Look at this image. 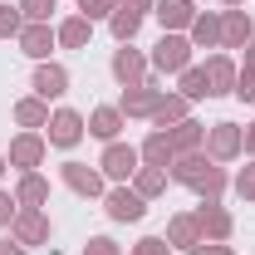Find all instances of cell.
Instances as JSON below:
<instances>
[{
	"instance_id": "cell-1",
	"label": "cell",
	"mask_w": 255,
	"mask_h": 255,
	"mask_svg": "<svg viewBox=\"0 0 255 255\" xmlns=\"http://www.w3.org/2000/svg\"><path fill=\"white\" fill-rule=\"evenodd\" d=\"M167 177H172V182H182V187H191L196 196H201V201H221V191L231 187L226 167L206 157V147H201V152H187V157H177Z\"/></svg>"
},
{
	"instance_id": "cell-2",
	"label": "cell",
	"mask_w": 255,
	"mask_h": 255,
	"mask_svg": "<svg viewBox=\"0 0 255 255\" xmlns=\"http://www.w3.org/2000/svg\"><path fill=\"white\" fill-rule=\"evenodd\" d=\"M241 152H246V128L241 123H211L206 128V157L211 162H236L241 157Z\"/></svg>"
},
{
	"instance_id": "cell-3",
	"label": "cell",
	"mask_w": 255,
	"mask_h": 255,
	"mask_svg": "<svg viewBox=\"0 0 255 255\" xmlns=\"http://www.w3.org/2000/svg\"><path fill=\"white\" fill-rule=\"evenodd\" d=\"M152 69L157 74H182V69H191V39L187 34H167L162 30V39L152 44Z\"/></svg>"
},
{
	"instance_id": "cell-4",
	"label": "cell",
	"mask_w": 255,
	"mask_h": 255,
	"mask_svg": "<svg viewBox=\"0 0 255 255\" xmlns=\"http://www.w3.org/2000/svg\"><path fill=\"white\" fill-rule=\"evenodd\" d=\"M103 211H108V221L132 226V221H142V216H147V201L123 182V187H108V191H103Z\"/></svg>"
},
{
	"instance_id": "cell-5",
	"label": "cell",
	"mask_w": 255,
	"mask_h": 255,
	"mask_svg": "<svg viewBox=\"0 0 255 255\" xmlns=\"http://www.w3.org/2000/svg\"><path fill=\"white\" fill-rule=\"evenodd\" d=\"M142 167V152L137 147H128V142H103V157H98V172L108 177V182H118L123 187L128 177Z\"/></svg>"
},
{
	"instance_id": "cell-6",
	"label": "cell",
	"mask_w": 255,
	"mask_h": 255,
	"mask_svg": "<svg viewBox=\"0 0 255 255\" xmlns=\"http://www.w3.org/2000/svg\"><path fill=\"white\" fill-rule=\"evenodd\" d=\"M108 69H113V79L123 84V89H137V84H147V54L142 49H132V44H118L113 49V59H108Z\"/></svg>"
},
{
	"instance_id": "cell-7",
	"label": "cell",
	"mask_w": 255,
	"mask_h": 255,
	"mask_svg": "<svg viewBox=\"0 0 255 255\" xmlns=\"http://www.w3.org/2000/svg\"><path fill=\"white\" fill-rule=\"evenodd\" d=\"M84 113H74V108H59V113H49V128H44V137H49V147H79L84 142Z\"/></svg>"
},
{
	"instance_id": "cell-8",
	"label": "cell",
	"mask_w": 255,
	"mask_h": 255,
	"mask_svg": "<svg viewBox=\"0 0 255 255\" xmlns=\"http://www.w3.org/2000/svg\"><path fill=\"white\" fill-rule=\"evenodd\" d=\"M10 236L30 251V246H49V216L39 211V206H20L15 211V221H10Z\"/></svg>"
},
{
	"instance_id": "cell-9",
	"label": "cell",
	"mask_w": 255,
	"mask_h": 255,
	"mask_svg": "<svg viewBox=\"0 0 255 255\" xmlns=\"http://www.w3.org/2000/svg\"><path fill=\"white\" fill-rule=\"evenodd\" d=\"M44 152H49V137L44 132H15L10 137V167H20V172H34L39 162H44Z\"/></svg>"
},
{
	"instance_id": "cell-10",
	"label": "cell",
	"mask_w": 255,
	"mask_h": 255,
	"mask_svg": "<svg viewBox=\"0 0 255 255\" xmlns=\"http://www.w3.org/2000/svg\"><path fill=\"white\" fill-rule=\"evenodd\" d=\"M59 182L69 191H79V196H103V191H108V177H103L98 167H89V162H64Z\"/></svg>"
},
{
	"instance_id": "cell-11",
	"label": "cell",
	"mask_w": 255,
	"mask_h": 255,
	"mask_svg": "<svg viewBox=\"0 0 255 255\" xmlns=\"http://www.w3.org/2000/svg\"><path fill=\"white\" fill-rule=\"evenodd\" d=\"M162 94H167V89H157V79L147 74V84H137V89H123V103H118V113H123V118H152Z\"/></svg>"
},
{
	"instance_id": "cell-12",
	"label": "cell",
	"mask_w": 255,
	"mask_h": 255,
	"mask_svg": "<svg viewBox=\"0 0 255 255\" xmlns=\"http://www.w3.org/2000/svg\"><path fill=\"white\" fill-rule=\"evenodd\" d=\"M191 216L201 226V241H231V231H236V221H231V211H226L221 201H201Z\"/></svg>"
},
{
	"instance_id": "cell-13",
	"label": "cell",
	"mask_w": 255,
	"mask_h": 255,
	"mask_svg": "<svg viewBox=\"0 0 255 255\" xmlns=\"http://www.w3.org/2000/svg\"><path fill=\"white\" fill-rule=\"evenodd\" d=\"M255 34V20L241 10V5H231V10H221V49H246Z\"/></svg>"
},
{
	"instance_id": "cell-14",
	"label": "cell",
	"mask_w": 255,
	"mask_h": 255,
	"mask_svg": "<svg viewBox=\"0 0 255 255\" xmlns=\"http://www.w3.org/2000/svg\"><path fill=\"white\" fill-rule=\"evenodd\" d=\"M34 98H44V103H49V98H64L69 94V69H64V64H39V69H34Z\"/></svg>"
},
{
	"instance_id": "cell-15",
	"label": "cell",
	"mask_w": 255,
	"mask_h": 255,
	"mask_svg": "<svg viewBox=\"0 0 255 255\" xmlns=\"http://www.w3.org/2000/svg\"><path fill=\"white\" fill-rule=\"evenodd\" d=\"M152 15L162 20L167 34H182V30H191V20H196V5H191V0H157Z\"/></svg>"
},
{
	"instance_id": "cell-16",
	"label": "cell",
	"mask_w": 255,
	"mask_h": 255,
	"mask_svg": "<svg viewBox=\"0 0 255 255\" xmlns=\"http://www.w3.org/2000/svg\"><path fill=\"white\" fill-rule=\"evenodd\" d=\"M206 69V84H211V98H221L236 89V74H241V64L231 59V54H211V59L201 64Z\"/></svg>"
},
{
	"instance_id": "cell-17",
	"label": "cell",
	"mask_w": 255,
	"mask_h": 255,
	"mask_svg": "<svg viewBox=\"0 0 255 255\" xmlns=\"http://www.w3.org/2000/svg\"><path fill=\"white\" fill-rule=\"evenodd\" d=\"M54 44H59V34L49 30V25H25V30H20V54H30L34 64L49 59V49H54Z\"/></svg>"
},
{
	"instance_id": "cell-18",
	"label": "cell",
	"mask_w": 255,
	"mask_h": 255,
	"mask_svg": "<svg viewBox=\"0 0 255 255\" xmlns=\"http://www.w3.org/2000/svg\"><path fill=\"white\" fill-rule=\"evenodd\" d=\"M167 137H172V152H177V157H187V152H201V147H206V128L196 123V118H182L177 128H167Z\"/></svg>"
},
{
	"instance_id": "cell-19",
	"label": "cell",
	"mask_w": 255,
	"mask_h": 255,
	"mask_svg": "<svg viewBox=\"0 0 255 255\" xmlns=\"http://www.w3.org/2000/svg\"><path fill=\"white\" fill-rule=\"evenodd\" d=\"M137 152H142V167H162V172H172V162H177L172 137H167V132H157V128L142 137V147H137Z\"/></svg>"
},
{
	"instance_id": "cell-20",
	"label": "cell",
	"mask_w": 255,
	"mask_h": 255,
	"mask_svg": "<svg viewBox=\"0 0 255 255\" xmlns=\"http://www.w3.org/2000/svg\"><path fill=\"white\" fill-rule=\"evenodd\" d=\"M167 246H172V251H196V246H201V226H196L191 211L167 221Z\"/></svg>"
},
{
	"instance_id": "cell-21",
	"label": "cell",
	"mask_w": 255,
	"mask_h": 255,
	"mask_svg": "<svg viewBox=\"0 0 255 255\" xmlns=\"http://www.w3.org/2000/svg\"><path fill=\"white\" fill-rule=\"evenodd\" d=\"M182 118H191V103L182 94H162L157 98V113H152V128L157 132H167V128H177Z\"/></svg>"
},
{
	"instance_id": "cell-22",
	"label": "cell",
	"mask_w": 255,
	"mask_h": 255,
	"mask_svg": "<svg viewBox=\"0 0 255 255\" xmlns=\"http://www.w3.org/2000/svg\"><path fill=\"white\" fill-rule=\"evenodd\" d=\"M123 123H128V118L118 113V108H108V103L89 113V132H94L98 142H118V132H123Z\"/></svg>"
},
{
	"instance_id": "cell-23",
	"label": "cell",
	"mask_w": 255,
	"mask_h": 255,
	"mask_svg": "<svg viewBox=\"0 0 255 255\" xmlns=\"http://www.w3.org/2000/svg\"><path fill=\"white\" fill-rule=\"evenodd\" d=\"M15 123L25 128V132H44V128H49V103H44V98H20V103H15Z\"/></svg>"
},
{
	"instance_id": "cell-24",
	"label": "cell",
	"mask_w": 255,
	"mask_h": 255,
	"mask_svg": "<svg viewBox=\"0 0 255 255\" xmlns=\"http://www.w3.org/2000/svg\"><path fill=\"white\" fill-rule=\"evenodd\" d=\"M187 39H191V49H221V15H196Z\"/></svg>"
},
{
	"instance_id": "cell-25",
	"label": "cell",
	"mask_w": 255,
	"mask_h": 255,
	"mask_svg": "<svg viewBox=\"0 0 255 255\" xmlns=\"http://www.w3.org/2000/svg\"><path fill=\"white\" fill-rule=\"evenodd\" d=\"M15 201H20V206H44V201H49V182H44L39 172H20Z\"/></svg>"
},
{
	"instance_id": "cell-26",
	"label": "cell",
	"mask_w": 255,
	"mask_h": 255,
	"mask_svg": "<svg viewBox=\"0 0 255 255\" xmlns=\"http://www.w3.org/2000/svg\"><path fill=\"white\" fill-rule=\"evenodd\" d=\"M54 34H59V44H64V49H84V44L94 39V25H89L84 15H69V20H64Z\"/></svg>"
},
{
	"instance_id": "cell-27",
	"label": "cell",
	"mask_w": 255,
	"mask_h": 255,
	"mask_svg": "<svg viewBox=\"0 0 255 255\" xmlns=\"http://www.w3.org/2000/svg\"><path fill=\"white\" fill-rule=\"evenodd\" d=\"M167 182H172V177H167L162 167H137V172H132V191H137L142 201H152L157 191H167Z\"/></svg>"
},
{
	"instance_id": "cell-28",
	"label": "cell",
	"mask_w": 255,
	"mask_h": 255,
	"mask_svg": "<svg viewBox=\"0 0 255 255\" xmlns=\"http://www.w3.org/2000/svg\"><path fill=\"white\" fill-rule=\"evenodd\" d=\"M177 89H182V98H187V103H201V98H211V84H206V69H196V64L177 74Z\"/></svg>"
},
{
	"instance_id": "cell-29",
	"label": "cell",
	"mask_w": 255,
	"mask_h": 255,
	"mask_svg": "<svg viewBox=\"0 0 255 255\" xmlns=\"http://www.w3.org/2000/svg\"><path fill=\"white\" fill-rule=\"evenodd\" d=\"M20 30H25V15H20V5L0 0V39H20Z\"/></svg>"
},
{
	"instance_id": "cell-30",
	"label": "cell",
	"mask_w": 255,
	"mask_h": 255,
	"mask_svg": "<svg viewBox=\"0 0 255 255\" xmlns=\"http://www.w3.org/2000/svg\"><path fill=\"white\" fill-rule=\"evenodd\" d=\"M15 5H20L25 25H49V10H54V0H15Z\"/></svg>"
},
{
	"instance_id": "cell-31",
	"label": "cell",
	"mask_w": 255,
	"mask_h": 255,
	"mask_svg": "<svg viewBox=\"0 0 255 255\" xmlns=\"http://www.w3.org/2000/svg\"><path fill=\"white\" fill-rule=\"evenodd\" d=\"M113 10H118V0H79V15H84L89 25H94V20H108Z\"/></svg>"
},
{
	"instance_id": "cell-32",
	"label": "cell",
	"mask_w": 255,
	"mask_h": 255,
	"mask_svg": "<svg viewBox=\"0 0 255 255\" xmlns=\"http://www.w3.org/2000/svg\"><path fill=\"white\" fill-rule=\"evenodd\" d=\"M231 187H236L241 201H255V162H246V167L236 172V182H231Z\"/></svg>"
},
{
	"instance_id": "cell-33",
	"label": "cell",
	"mask_w": 255,
	"mask_h": 255,
	"mask_svg": "<svg viewBox=\"0 0 255 255\" xmlns=\"http://www.w3.org/2000/svg\"><path fill=\"white\" fill-rule=\"evenodd\" d=\"M84 255H123V246H118L113 236H89V246H84Z\"/></svg>"
},
{
	"instance_id": "cell-34",
	"label": "cell",
	"mask_w": 255,
	"mask_h": 255,
	"mask_svg": "<svg viewBox=\"0 0 255 255\" xmlns=\"http://www.w3.org/2000/svg\"><path fill=\"white\" fill-rule=\"evenodd\" d=\"M132 255H172V246H167V236H142L132 246Z\"/></svg>"
},
{
	"instance_id": "cell-35",
	"label": "cell",
	"mask_w": 255,
	"mask_h": 255,
	"mask_svg": "<svg viewBox=\"0 0 255 255\" xmlns=\"http://www.w3.org/2000/svg\"><path fill=\"white\" fill-rule=\"evenodd\" d=\"M231 94L241 98V103H255V74H251V69L236 74V89H231Z\"/></svg>"
},
{
	"instance_id": "cell-36",
	"label": "cell",
	"mask_w": 255,
	"mask_h": 255,
	"mask_svg": "<svg viewBox=\"0 0 255 255\" xmlns=\"http://www.w3.org/2000/svg\"><path fill=\"white\" fill-rule=\"evenodd\" d=\"M15 211H20L15 191H0V226H10V221H15Z\"/></svg>"
},
{
	"instance_id": "cell-37",
	"label": "cell",
	"mask_w": 255,
	"mask_h": 255,
	"mask_svg": "<svg viewBox=\"0 0 255 255\" xmlns=\"http://www.w3.org/2000/svg\"><path fill=\"white\" fill-rule=\"evenodd\" d=\"M191 255H236V251H231L226 241H201V246H196Z\"/></svg>"
},
{
	"instance_id": "cell-38",
	"label": "cell",
	"mask_w": 255,
	"mask_h": 255,
	"mask_svg": "<svg viewBox=\"0 0 255 255\" xmlns=\"http://www.w3.org/2000/svg\"><path fill=\"white\" fill-rule=\"evenodd\" d=\"M118 5H123V10H137V15H142V20H147V15H152V5H157V0H118Z\"/></svg>"
},
{
	"instance_id": "cell-39",
	"label": "cell",
	"mask_w": 255,
	"mask_h": 255,
	"mask_svg": "<svg viewBox=\"0 0 255 255\" xmlns=\"http://www.w3.org/2000/svg\"><path fill=\"white\" fill-rule=\"evenodd\" d=\"M0 255H30V251H25V246H20V241L10 236V241H0Z\"/></svg>"
},
{
	"instance_id": "cell-40",
	"label": "cell",
	"mask_w": 255,
	"mask_h": 255,
	"mask_svg": "<svg viewBox=\"0 0 255 255\" xmlns=\"http://www.w3.org/2000/svg\"><path fill=\"white\" fill-rule=\"evenodd\" d=\"M246 152L255 157V123H246Z\"/></svg>"
},
{
	"instance_id": "cell-41",
	"label": "cell",
	"mask_w": 255,
	"mask_h": 255,
	"mask_svg": "<svg viewBox=\"0 0 255 255\" xmlns=\"http://www.w3.org/2000/svg\"><path fill=\"white\" fill-rule=\"evenodd\" d=\"M241 69H251V74H255V44H246V64H241Z\"/></svg>"
},
{
	"instance_id": "cell-42",
	"label": "cell",
	"mask_w": 255,
	"mask_h": 255,
	"mask_svg": "<svg viewBox=\"0 0 255 255\" xmlns=\"http://www.w3.org/2000/svg\"><path fill=\"white\" fill-rule=\"evenodd\" d=\"M5 167H10V162H5V157H0V177H5Z\"/></svg>"
},
{
	"instance_id": "cell-43",
	"label": "cell",
	"mask_w": 255,
	"mask_h": 255,
	"mask_svg": "<svg viewBox=\"0 0 255 255\" xmlns=\"http://www.w3.org/2000/svg\"><path fill=\"white\" fill-rule=\"evenodd\" d=\"M221 5H246V0H221Z\"/></svg>"
},
{
	"instance_id": "cell-44",
	"label": "cell",
	"mask_w": 255,
	"mask_h": 255,
	"mask_svg": "<svg viewBox=\"0 0 255 255\" xmlns=\"http://www.w3.org/2000/svg\"><path fill=\"white\" fill-rule=\"evenodd\" d=\"M251 44H255V34H251Z\"/></svg>"
}]
</instances>
